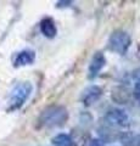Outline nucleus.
Masks as SVG:
<instances>
[{"label": "nucleus", "instance_id": "nucleus-1", "mask_svg": "<svg viewBox=\"0 0 140 146\" xmlns=\"http://www.w3.org/2000/svg\"><path fill=\"white\" fill-rule=\"evenodd\" d=\"M68 119V112L64 106L60 105H52L49 106L39 116V123L46 128L61 127Z\"/></svg>", "mask_w": 140, "mask_h": 146}, {"label": "nucleus", "instance_id": "nucleus-2", "mask_svg": "<svg viewBox=\"0 0 140 146\" xmlns=\"http://www.w3.org/2000/svg\"><path fill=\"white\" fill-rule=\"evenodd\" d=\"M33 91V85L29 82H22L19 83L12 89L9 96V110H19L25 105V102L29 99Z\"/></svg>", "mask_w": 140, "mask_h": 146}, {"label": "nucleus", "instance_id": "nucleus-3", "mask_svg": "<svg viewBox=\"0 0 140 146\" xmlns=\"http://www.w3.org/2000/svg\"><path fill=\"white\" fill-rule=\"evenodd\" d=\"M132 44V38L124 31H116L108 38V49L118 55H125Z\"/></svg>", "mask_w": 140, "mask_h": 146}, {"label": "nucleus", "instance_id": "nucleus-4", "mask_svg": "<svg viewBox=\"0 0 140 146\" xmlns=\"http://www.w3.org/2000/svg\"><path fill=\"white\" fill-rule=\"evenodd\" d=\"M105 119L111 125L116 127H127L129 123L128 113L122 108H110L105 115Z\"/></svg>", "mask_w": 140, "mask_h": 146}, {"label": "nucleus", "instance_id": "nucleus-5", "mask_svg": "<svg viewBox=\"0 0 140 146\" xmlns=\"http://www.w3.org/2000/svg\"><path fill=\"white\" fill-rule=\"evenodd\" d=\"M106 65V57L101 51H98L93 55L88 67V77L90 79H94L99 76V73Z\"/></svg>", "mask_w": 140, "mask_h": 146}, {"label": "nucleus", "instance_id": "nucleus-6", "mask_svg": "<svg viewBox=\"0 0 140 146\" xmlns=\"http://www.w3.org/2000/svg\"><path fill=\"white\" fill-rule=\"evenodd\" d=\"M102 95V89L99 85H89L80 94V101L85 106H92L95 104Z\"/></svg>", "mask_w": 140, "mask_h": 146}, {"label": "nucleus", "instance_id": "nucleus-7", "mask_svg": "<svg viewBox=\"0 0 140 146\" xmlns=\"http://www.w3.org/2000/svg\"><path fill=\"white\" fill-rule=\"evenodd\" d=\"M35 60V52L31 49L22 50L16 55V58L13 61V65L16 67L20 66H27V65H32Z\"/></svg>", "mask_w": 140, "mask_h": 146}, {"label": "nucleus", "instance_id": "nucleus-8", "mask_svg": "<svg viewBox=\"0 0 140 146\" xmlns=\"http://www.w3.org/2000/svg\"><path fill=\"white\" fill-rule=\"evenodd\" d=\"M40 32L46 38H54L57 33V28L55 25V21L50 17H45L44 20H42L40 22Z\"/></svg>", "mask_w": 140, "mask_h": 146}, {"label": "nucleus", "instance_id": "nucleus-9", "mask_svg": "<svg viewBox=\"0 0 140 146\" xmlns=\"http://www.w3.org/2000/svg\"><path fill=\"white\" fill-rule=\"evenodd\" d=\"M119 141L123 146H140V133L127 131L119 135Z\"/></svg>", "mask_w": 140, "mask_h": 146}, {"label": "nucleus", "instance_id": "nucleus-10", "mask_svg": "<svg viewBox=\"0 0 140 146\" xmlns=\"http://www.w3.org/2000/svg\"><path fill=\"white\" fill-rule=\"evenodd\" d=\"M111 96H112V100L116 101L117 104H128L130 99V93L125 88L118 86V88L112 89Z\"/></svg>", "mask_w": 140, "mask_h": 146}, {"label": "nucleus", "instance_id": "nucleus-11", "mask_svg": "<svg viewBox=\"0 0 140 146\" xmlns=\"http://www.w3.org/2000/svg\"><path fill=\"white\" fill-rule=\"evenodd\" d=\"M54 146H73V140L68 134L60 133L51 139Z\"/></svg>", "mask_w": 140, "mask_h": 146}, {"label": "nucleus", "instance_id": "nucleus-12", "mask_svg": "<svg viewBox=\"0 0 140 146\" xmlns=\"http://www.w3.org/2000/svg\"><path fill=\"white\" fill-rule=\"evenodd\" d=\"M133 96L138 102H140V79H137L133 88Z\"/></svg>", "mask_w": 140, "mask_h": 146}, {"label": "nucleus", "instance_id": "nucleus-13", "mask_svg": "<svg viewBox=\"0 0 140 146\" xmlns=\"http://www.w3.org/2000/svg\"><path fill=\"white\" fill-rule=\"evenodd\" d=\"M88 146H105V145H104V143L100 139H92L89 141Z\"/></svg>", "mask_w": 140, "mask_h": 146}, {"label": "nucleus", "instance_id": "nucleus-14", "mask_svg": "<svg viewBox=\"0 0 140 146\" xmlns=\"http://www.w3.org/2000/svg\"><path fill=\"white\" fill-rule=\"evenodd\" d=\"M134 77L137 79H140V70H138V71H135V74H134Z\"/></svg>", "mask_w": 140, "mask_h": 146}]
</instances>
